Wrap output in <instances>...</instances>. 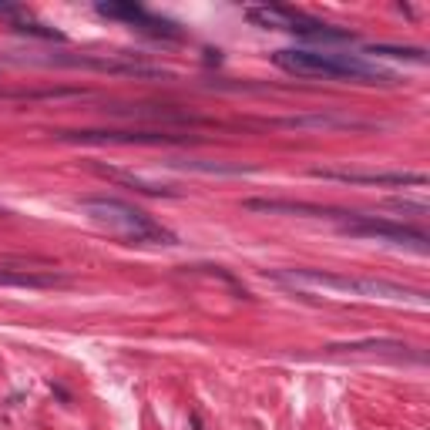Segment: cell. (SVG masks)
Returning a JSON list of instances; mask_svg holds the SVG:
<instances>
[{
    "mask_svg": "<svg viewBox=\"0 0 430 430\" xmlns=\"http://www.w3.org/2000/svg\"><path fill=\"white\" fill-rule=\"evenodd\" d=\"M276 67L289 71L296 77H330V81H363V84H390L393 74L363 61L356 54H333V51H303L286 47L273 54Z\"/></svg>",
    "mask_w": 430,
    "mask_h": 430,
    "instance_id": "obj_1",
    "label": "cell"
},
{
    "mask_svg": "<svg viewBox=\"0 0 430 430\" xmlns=\"http://www.w3.org/2000/svg\"><path fill=\"white\" fill-rule=\"evenodd\" d=\"M279 282H292V286H320V289H337L350 292V296H363V299H390V303H427V296L386 279H356V276H333V273H320V269H276L269 273Z\"/></svg>",
    "mask_w": 430,
    "mask_h": 430,
    "instance_id": "obj_2",
    "label": "cell"
},
{
    "mask_svg": "<svg viewBox=\"0 0 430 430\" xmlns=\"http://www.w3.org/2000/svg\"><path fill=\"white\" fill-rule=\"evenodd\" d=\"M81 212L88 215L91 222L105 226L107 232L131 239V242H162V246H175V235L165 232L158 222H152L148 215L128 205L122 199H107V195H91V199H81Z\"/></svg>",
    "mask_w": 430,
    "mask_h": 430,
    "instance_id": "obj_3",
    "label": "cell"
},
{
    "mask_svg": "<svg viewBox=\"0 0 430 430\" xmlns=\"http://www.w3.org/2000/svg\"><path fill=\"white\" fill-rule=\"evenodd\" d=\"M246 17L256 24V27H273V31H289L299 34V37H309V41H322V44H346L353 41V34L346 31H333L313 17L299 14V11H289V7H246Z\"/></svg>",
    "mask_w": 430,
    "mask_h": 430,
    "instance_id": "obj_4",
    "label": "cell"
},
{
    "mask_svg": "<svg viewBox=\"0 0 430 430\" xmlns=\"http://www.w3.org/2000/svg\"><path fill=\"white\" fill-rule=\"evenodd\" d=\"M343 232L346 235H356V239H384V242H393V246H414L420 252H427V235L414 226H403V222H390V219H373V215H350L343 222Z\"/></svg>",
    "mask_w": 430,
    "mask_h": 430,
    "instance_id": "obj_5",
    "label": "cell"
},
{
    "mask_svg": "<svg viewBox=\"0 0 430 430\" xmlns=\"http://www.w3.org/2000/svg\"><path fill=\"white\" fill-rule=\"evenodd\" d=\"M313 178L346 185H424L427 175L420 171H356V169H313Z\"/></svg>",
    "mask_w": 430,
    "mask_h": 430,
    "instance_id": "obj_6",
    "label": "cell"
},
{
    "mask_svg": "<svg viewBox=\"0 0 430 430\" xmlns=\"http://www.w3.org/2000/svg\"><path fill=\"white\" fill-rule=\"evenodd\" d=\"M98 14L111 17V20H124V24H131V27H138V31L152 34V37H182V31H178L175 24L148 14V11L138 7V4H98Z\"/></svg>",
    "mask_w": 430,
    "mask_h": 430,
    "instance_id": "obj_7",
    "label": "cell"
},
{
    "mask_svg": "<svg viewBox=\"0 0 430 430\" xmlns=\"http://www.w3.org/2000/svg\"><path fill=\"white\" fill-rule=\"evenodd\" d=\"M64 141H88V145H165V141H185V135H169V131H61Z\"/></svg>",
    "mask_w": 430,
    "mask_h": 430,
    "instance_id": "obj_8",
    "label": "cell"
},
{
    "mask_svg": "<svg viewBox=\"0 0 430 430\" xmlns=\"http://www.w3.org/2000/svg\"><path fill=\"white\" fill-rule=\"evenodd\" d=\"M0 286L54 289V286H67V276H58V273H31V269H0Z\"/></svg>",
    "mask_w": 430,
    "mask_h": 430,
    "instance_id": "obj_9",
    "label": "cell"
},
{
    "mask_svg": "<svg viewBox=\"0 0 430 430\" xmlns=\"http://www.w3.org/2000/svg\"><path fill=\"white\" fill-rule=\"evenodd\" d=\"M276 124H282V128H322V131H337V128H370L367 122H356V118H330V115H306V118H279Z\"/></svg>",
    "mask_w": 430,
    "mask_h": 430,
    "instance_id": "obj_10",
    "label": "cell"
},
{
    "mask_svg": "<svg viewBox=\"0 0 430 430\" xmlns=\"http://www.w3.org/2000/svg\"><path fill=\"white\" fill-rule=\"evenodd\" d=\"M107 175V178H115V182L122 185H135L138 192H148V195H175L171 188H165V185L158 182H148V178H141V175H131V171H118V169H101Z\"/></svg>",
    "mask_w": 430,
    "mask_h": 430,
    "instance_id": "obj_11",
    "label": "cell"
},
{
    "mask_svg": "<svg viewBox=\"0 0 430 430\" xmlns=\"http://www.w3.org/2000/svg\"><path fill=\"white\" fill-rule=\"evenodd\" d=\"M367 54H384V58H407V61H417V64L427 61V54H424L420 47H386V44H373V47H367Z\"/></svg>",
    "mask_w": 430,
    "mask_h": 430,
    "instance_id": "obj_12",
    "label": "cell"
}]
</instances>
